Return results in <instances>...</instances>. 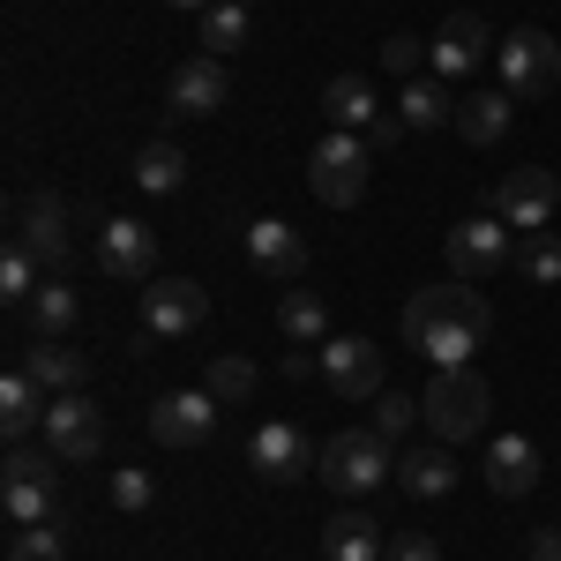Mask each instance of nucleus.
Listing matches in <instances>:
<instances>
[{
    "instance_id": "nucleus-1",
    "label": "nucleus",
    "mask_w": 561,
    "mask_h": 561,
    "mask_svg": "<svg viewBox=\"0 0 561 561\" xmlns=\"http://www.w3.org/2000/svg\"><path fill=\"white\" fill-rule=\"evenodd\" d=\"M494 330V307L479 285H420L404 300V345L427 352L434 367H472V345Z\"/></svg>"
},
{
    "instance_id": "nucleus-2",
    "label": "nucleus",
    "mask_w": 561,
    "mask_h": 561,
    "mask_svg": "<svg viewBox=\"0 0 561 561\" xmlns=\"http://www.w3.org/2000/svg\"><path fill=\"white\" fill-rule=\"evenodd\" d=\"M420 420L434 427V442H479L494 420V389L472 367H434V382L420 389Z\"/></svg>"
},
{
    "instance_id": "nucleus-3",
    "label": "nucleus",
    "mask_w": 561,
    "mask_h": 561,
    "mask_svg": "<svg viewBox=\"0 0 561 561\" xmlns=\"http://www.w3.org/2000/svg\"><path fill=\"white\" fill-rule=\"evenodd\" d=\"M314 479L345 502V494H375V486H389L397 479V457H389V434L375 427H345L322 442V457H314Z\"/></svg>"
},
{
    "instance_id": "nucleus-4",
    "label": "nucleus",
    "mask_w": 561,
    "mask_h": 561,
    "mask_svg": "<svg viewBox=\"0 0 561 561\" xmlns=\"http://www.w3.org/2000/svg\"><path fill=\"white\" fill-rule=\"evenodd\" d=\"M367 165H375L367 135L330 128L322 142H314V150H307V187H314V203H330V210H352V203L367 195Z\"/></svg>"
},
{
    "instance_id": "nucleus-5",
    "label": "nucleus",
    "mask_w": 561,
    "mask_h": 561,
    "mask_svg": "<svg viewBox=\"0 0 561 561\" xmlns=\"http://www.w3.org/2000/svg\"><path fill=\"white\" fill-rule=\"evenodd\" d=\"M442 255H449V270H457L465 285H486V277L517 270V240H510V225H502V217L486 210V217H465V225H449Z\"/></svg>"
},
{
    "instance_id": "nucleus-6",
    "label": "nucleus",
    "mask_w": 561,
    "mask_h": 561,
    "mask_svg": "<svg viewBox=\"0 0 561 561\" xmlns=\"http://www.w3.org/2000/svg\"><path fill=\"white\" fill-rule=\"evenodd\" d=\"M494 68H502V90L510 98H547V90L561 83V45L554 31H510V38L494 45Z\"/></svg>"
},
{
    "instance_id": "nucleus-7",
    "label": "nucleus",
    "mask_w": 561,
    "mask_h": 561,
    "mask_svg": "<svg viewBox=\"0 0 561 561\" xmlns=\"http://www.w3.org/2000/svg\"><path fill=\"white\" fill-rule=\"evenodd\" d=\"M554 210H561V180L547 165H510V173L494 180V217L510 232H547Z\"/></svg>"
},
{
    "instance_id": "nucleus-8",
    "label": "nucleus",
    "mask_w": 561,
    "mask_h": 561,
    "mask_svg": "<svg viewBox=\"0 0 561 561\" xmlns=\"http://www.w3.org/2000/svg\"><path fill=\"white\" fill-rule=\"evenodd\" d=\"M45 449H53L60 465H90V457L105 449V412L90 404L83 389H76V397H53V404H45Z\"/></svg>"
},
{
    "instance_id": "nucleus-9",
    "label": "nucleus",
    "mask_w": 561,
    "mask_h": 561,
    "mask_svg": "<svg viewBox=\"0 0 561 561\" xmlns=\"http://www.w3.org/2000/svg\"><path fill=\"white\" fill-rule=\"evenodd\" d=\"M150 434H158L165 449H210L217 442V397L210 389H173V397H158V404H150Z\"/></svg>"
},
{
    "instance_id": "nucleus-10",
    "label": "nucleus",
    "mask_w": 561,
    "mask_h": 561,
    "mask_svg": "<svg viewBox=\"0 0 561 561\" xmlns=\"http://www.w3.org/2000/svg\"><path fill=\"white\" fill-rule=\"evenodd\" d=\"M98 262H105V277H121V285H150V277H158V232H150L142 217H105Z\"/></svg>"
},
{
    "instance_id": "nucleus-11",
    "label": "nucleus",
    "mask_w": 561,
    "mask_h": 561,
    "mask_svg": "<svg viewBox=\"0 0 561 561\" xmlns=\"http://www.w3.org/2000/svg\"><path fill=\"white\" fill-rule=\"evenodd\" d=\"M210 322V293L203 285H187V277H150L142 285V330L150 337H187V330H203Z\"/></svg>"
},
{
    "instance_id": "nucleus-12",
    "label": "nucleus",
    "mask_w": 561,
    "mask_h": 561,
    "mask_svg": "<svg viewBox=\"0 0 561 561\" xmlns=\"http://www.w3.org/2000/svg\"><path fill=\"white\" fill-rule=\"evenodd\" d=\"M494 53V31H486V15H472V8H457L442 31L427 38V68L442 76V83H457V76H472L479 60Z\"/></svg>"
},
{
    "instance_id": "nucleus-13",
    "label": "nucleus",
    "mask_w": 561,
    "mask_h": 561,
    "mask_svg": "<svg viewBox=\"0 0 561 561\" xmlns=\"http://www.w3.org/2000/svg\"><path fill=\"white\" fill-rule=\"evenodd\" d=\"M314 352H322V382L337 389L345 404L382 389V345L375 337H330V345H314Z\"/></svg>"
},
{
    "instance_id": "nucleus-14",
    "label": "nucleus",
    "mask_w": 561,
    "mask_h": 561,
    "mask_svg": "<svg viewBox=\"0 0 561 561\" xmlns=\"http://www.w3.org/2000/svg\"><path fill=\"white\" fill-rule=\"evenodd\" d=\"M225 98H232L225 60H217V53H195V60H180V68H173L165 113H180V121H210V113H225Z\"/></svg>"
},
{
    "instance_id": "nucleus-15",
    "label": "nucleus",
    "mask_w": 561,
    "mask_h": 561,
    "mask_svg": "<svg viewBox=\"0 0 561 561\" xmlns=\"http://www.w3.org/2000/svg\"><path fill=\"white\" fill-rule=\"evenodd\" d=\"M314 442H307L293 420H270V427H255V442H248V465H255L262 479H277V486H293V479L314 472Z\"/></svg>"
},
{
    "instance_id": "nucleus-16",
    "label": "nucleus",
    "mask_w": 561,
    "mask_h": 561,
    "mask_svg": "<svg viewBox=\"0 0 561 561\" xmlns=\"http://www.w3.org/2000/svg\"><path fill=\"white\" fill-rule=\"evenodd\" d=\"M248 262H255V277H270V285H300L307 240L285 217H255V225H248Z\"/></svg>"
},
{
    "instance_id": "nucleus-17",
    "label": "nucleus",
    "mask_w": 561,
    "mask_h": 561,
    "mask_svg": "<svg viewBox=\"0 0 561 561\" xmlns=\"http://www.w3.org/2000/svg\"><path fill=\"white\" fill-rule=\"evenodd\" d=\"M15 248H31L38 270H60V262H68V203H60V195L15 203Z\"/></svg>"
},
{
    "instance_id": "nucleus-18",
    "label": "nucleus",
    "mask_w": 561,
    "mask_h": 561,
    "mask_svg": "<svg viewBox=\"0 0 561 561\" xmlns=\"http://www.w3.org/2000/svg\"><path fill=\"white\" fill-rule=\"evenodd\" d=\"M23 375H31L45 397H76V389L90 382V359L68 345V337H31V345H23Z\"/></svg>"
},
{
    "instance_id": "nucleus-19",
    "label": "nucleus",
    "mask_w": 561,
    "mask_h": 561,
    "mask_svg": "<svg viewBox=\"0 0 561 561\" xmlns=\"http://www.w3.org/2000/svg\"><path fill=\"white\" fill-rule=\"evenodd\" d=\"M547 472V457H539V442H524V434H502L494 449H486V486L502 494V502H524L531 486Z\"/></svg>"
},
{
    "instance_id": "nucleus-20",
    "label": "nucleus",
    "mask_w": 561,
    "mask_h": 561,
    "mask_svg": "<svg viewBox=\"0 0 561 561\" xmlns=\"http://www.w3.org/2000/svg\"><path fill=\"white\" fill-rule=\"evenodd\" d=\"M397 121L412 135H434V128H457V90L442 83V76H412V83L397 90V105H389Z\"/></svg>"
},
{
    "instance_id": "nucleus-21",
    "label": "nucleus",
    "mask_w": 561,
    "mask_h": 561,
    "mask_svg": "<svg viewBox=\"0 0 561 561\" xmlns=\"http://www.w3.org/2000/svg\"><path fill=\"white\" fill-rule=\"evenodd\" d=\"M322 554L330 561H382L389 539H382V524L367 517V510H337V517L322 524Z\"/></svg>"
},
{
    "instance_id": "nucleus-22",
    "label": "nucleus",
    "mask_w": 561,
    "mask_h": 561,
    "mask_svg": "<svg viewBox=\"0 0 561 561\" xmlns=\"http://www.w3.org/2000/svg\"><path fill=\"white\" fill-rule=\"evenodd\" d=\"M397 486H404L412 502H442V494L457 486V457H449V442H434V449H404V457H397Z\"/></svg>"
},
{
    "instance_id": "nucleus-23",
    "label": "nucleus",
    "mask_w": 561,
    "mask_h": 561,
    "mask_svg": "<svg viewBox=\"0 0 561 561\" xmlns=\"http://www.w3.org/2000/svg\"><path fill=\"white\" fill-rule=\"evenodd\" d=\"M510 121H517V98H510V90H472V98H457V128H465V142H479V150H494V142L510 135Z\"/></svg>"
},
{
    "instance_id": "nucleus-24",
    "label": "nucleus",
    "mask_w": 561,
    "mask_h": 561,
    "mask_svg": "<svg viewBox=\"0 0 561 561\" xmlns=\"http://www.w3.org/2000/svg\"><path fill=\"white\" fill-rule=\"evenodd\" d=\"M322 113H330V128H352V135H367L375 121H382L367 76H330V83H322Z\"/></svg>"
},
{
    "instance_id": "nucleus-25",
    "label": "nucleus",
    "mask_w": 561,
    "mask_h": 561,
    "mask_svg": "<svg viewBox=\"0 0 561 561\" xmlns=\"http://www.w3.org/2000/svg\"><path fill=\"white\" fill-rule=\"evenodd\" d=\"M277 330H285V345H330V307H322V293L285 285V300H277Z\"/></svg>"
},
{
    "instance_id": "nucleus-26",
    "label": "nucleus",
    "mask_w": 561,
    "mask_h": 561,
    "mask_svg": "<svg viewBox=\"0 0 561 561\" xmlns=\"http://www.w3.org/2000/svg\"><path fill=\"white\" fill-rule=\"evenodd\" d=\"M0 427H8V442H31V427H45V389L23 367L0 382Z\"/></svg>"
},
{
    "instance_id": "nucleus-27",
    "label": "nucleus",
    "mask_w": 561,
    "mask_h": 561,
    "mask_svg": "<svg viewBox=\"0 0 561 561\" xmlns=\"http://www.w3.org/2000/svg\"><path fill=\"white\" fill-rule=\"evenodd\" d=\"M23 307H31V337H68V330H76V314H83V300H76L68 285H53V277H45Z\"/></svg>"
},
{
    "instance_id": "nucleus-28",
    "label": "nucleus",
    "mask_w": 561,
    "mask_h": 561,
    "mask_svg": "<svg viewBox=\"0 0 561 561\" xmlns=\"http://www.w3.org/2000/svg\"><path fill=\"white\" fill-rule=\"evenodd\" d=\"M180 180H187V158H180V142H142V158H135V187H150V195H173Z\"/></svg>"
},
{
    "instance_id": "nucleus-29",
    "label": "nucleus",
    "mask_w": 561,
    "mask_h": 561,
    "mask_svg": "<svg viewBox=\"0 0 561 561\" xmlns=\"http://www.w3.org/2000/svg\"><path fill=\"white\" fill-rule=\"evenodd\" d=\"M517 270H524V285H561V232L554 225L517 240Z\"/></svg>"
},
{
    "instance_id": "nucleus-30",
    "label": "nucleus",
    "mask_w": 561,
    "mask_h": 561,
    "mask_svg": "<svg viewBox=\"0 0 561 561\" xmlns=\"http://www.w3.org/2000/svg\"><path fill=\"white\" fill-rule=\"evenodd\" d=\"M203 45H210L217 60L240 53V45H248V8H240V0H210V8H203Z\"/></svg>"
},
{
    "instance_id": "nucleus-31",
    "label": "nucleus",
    "mask_w": 561,
    "mask_h": 561,
    "mask_svg": "<svg viewBox=\"0 0 561 561\" xmlns=\"http://www.w3.org/2000/svg\"><path fill=\"white\" fill-rule=\"evenodd\" d=\"M255 359H240V352H225V359H210V375H203V389H210L217 404H248L255 397Z\"/></svg>"
},
{
    "instance_id": "nucleus-32",
    "label": "nucleus",
    "mask_w": 561,
    "mask_h": 561,
    "mask_svg": "<svg viewBox=\"0 0 561 561\" xmlns=\"http://www.w3.org/2000/svg\"><path fill=\"white\" fill-rule=\"evenodd\" d=\"M0 510H8V524H45V517H53V486H23V479H0Z\"/></svg>"
},
{
    "instance_id": "nucleus-33",
    "label": "nucleus",
    "mask_w": 561,
    "mask_h": 561,
    "mask_svg": "<svg viewBox=\"0 0 561 561\" xmlns=\"http://www.w3.org/2000/svg\"><path fill=\"white\" fill-rule=\"evenodd\" d=\"M53 449L38 442H8V457H0V479H23V486H53V465H45Z\"/></svg>"
},
{
    "instance_id": "nucleus-34",
    "label": "nucleus",
    "mask_w": 561,
    "mask_h": 561,
    "mask_svg": "<svg viewBox=\"0 0 561 561\" xmlns=\"http://www.w3.org/2000/svg\"><path fill=\"white\" fill-rule=\"evenodd\" d=\"M8 561H68V547H60V531H53V524H15Z\"/></svg>"
},
{
    "instance_id": "nucleus-35",
    "label": "nucleus",
    "mask_w": 561,
    "mask_h": 561,
    "mask_svg": "<svg viewBox=\"0 0 561 561\" xmlns=\"http://www.w3.org/2000/svg\"><path fill=\"white\" fill-rule=\"evenodd\" d=\"M38 285H45V277H38V255L8 240V255H0V293H8V300H31Z\"/></svg>"
},
{
    "instance_id": "nucleus-36",
    "label": "nucleus",
    "mask_w": 561,
    "mask_h": 561,
    "mask_svg": "<svg viewBox=\"0 0 561 561\" xmlns=\"http://www.w3.org/2000/svg\"><path fill=\"white\" fill-rule=\"evenodd\" d=\"M382 68L397 76V83H412V76L427 68V38H412V31H397V38H382Z\"/></svg>"
},
{
    "instance_id": "nucleus-37",
    "label": "nucleus",
    "mask_w": 561,
    "mask_h": 561,
    "mask_svg": "<svg viewBox=\"0 0 561 561\" xmlns=\"http://www.w3.org/2000/svg\"><path fill=\"white\" fill-rule=\"evenodd\" d=\"M150 502H158V479H150V472H135V465H121V472H113V510L142 517Z\"/></svg>"
},
{
    "instance_id": "nucleus-38",
    "label": "nucleus",
    "mask_w": 561,
    "mask_h": 561,
    "mask_svg": "<svg viewBox=\"0 0 561 561\" xmlns=\"http://www.w3.org/2000/svg\"><path fill=\"white\" fill-rule=\"evenodd\" d=\"M412 420H420V397H382L375 404V434H389V442L412 427Z\"/></svg>"
},
{
    "instance_id": "nucleus-39",
    "label": "nucleus",
    "mask_w": 561,
    "mask_h": 561,
    "mask_svg": "<svg viewBox=\"0 0 561 561\" xmlns=\"http://www.w3.org/2000/svg\"><path fill=\"white\" fill-rule=\"evenodd\" d=\"M382 561H442V547H434L427 531H404V539H389Z\"/></svg>"
},
{
    "instance_id": "nucleus-40",
    "label": "nucleus",
    "mask_w": 561,
    "mask_h": 561,
    "mask_svg": "<svg viewBox=\"0 0 561 561\" xmlns=\"http://www.w3.org/2000/svg\"><path fill=\"white\" fill-rule=\"evenodd\" d=\"M397 142H404V121H397V113H382V121L367 128V150H375V158H389Z\"/></svg>"
},
{
    "instance_id": "nucleus-41",
    "label": "nucleus",
    "mask_w": 561,
    "mask_h": 561,
    "mask_svg": "<svg viewBox=\"0 0 561 561\" xmlns=\"http://www.w3.org/2000/svg\"><path fill=\"white\" fill-rule=\"evenodd\" d=\"M524 561H561V531H554V524H547V531H531V539H524Z\"/></svg>"
},
{
    "instance_id": "nucleus-42",
    "label": "nucleus",
    "mask_w": 561,
    "mask_h": 561,
    "mask_svg": "<svg viewBox=\"0 0 561 561\" xmlns=\"http://www.w3.org/2000/svg\"><path fill=\"white\" fill-rule=\"evenodd\" d=\"M173 8H210V0H173Z\"/></svg>"
},
{
    "instance_id": "nucleus-43",
    "label": "nucleus",
    "mask_w": 561,
    "mask_h": 561,
    "mask_svg": "<svg viewBox=\"0 0 561 561\" xmlns=\"http://www.w3.org/2000/svg\"><path fill=\"white\" fill-rule=\"evenodd\" d=\"M240 8H255V0H240Z\"/></svg>"
}]
</instances>
